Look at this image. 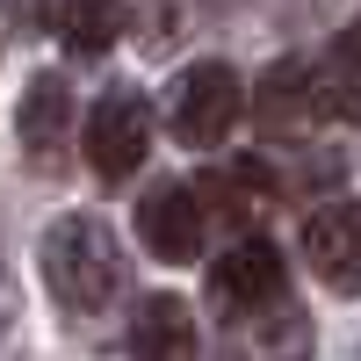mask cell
Listing matches in <instances>:
<instances>
[{"label":"cell","mask_w":361,"mask_h":361,"mask_svg":"<svg viewBox=\"0 0 361 361\" xmlns=\"http://www.w3.org/2000/svg\"><path fill=\"white\" fill-rule=\"evenodd\" d=\"M37 267H44V289L66 304L73 318H94L116 289H123V246H116L109 217H94V209H73V217H58L44 231L37 246Z\"/></svg>","instance_id":"obj_1"},{"label":"cell","mask_w":361,"mask_h":361,"mask_svg":"<svg viewBox=\"0 0 361 361\" xmlns=\"http://www.w3.org/2000/svg\"><path fill=\"white\" fill-rule=\"evenodd\" d=\"M238 116H246V87H238V73L217 66V58H209V66H188L166 87V123H173V137L188 145V152H217Z\"/></svg>","instance_id":"obj_2"},{"label":"cell","mask_w":361,"mask_h":361,"mask_svg":"<svg viewBox=\"0 0 361 361\" xmlns=\"http://www.w3.org/2000/svg\"><path fill=\"white\" fill-rule=\"evenodd\" d=\"M145 152H152V102L137 94V87H116V94L94 102V116H87V166H94V180H130L145 166Z\"/></svg>","instance_id":"obj_3"},{"label":"cell","mask_w":361,"mask_h":361,"mask_svg":"<svg viewBox=\"0 0 361 361\" xmlns=\"http://www.w3.org/2000/svg\"><path fill=\"white\" fill-rule=\"evenodd\" d=\"M202 231H209V209H202V195L188 188V180H166V188H152L137 202V238H145V253H159L166 267L195 260Z\"/></svg>","instance_id":"obj_4"},{"label":"cell","mask_w":361,"mask_h":361,"mask_svg":"<svg viewBox=\"0 0 361 361\" xmlns=\"http://www.w3.org/2000/svg\"><path fill=\"white\" fill-rule=\"evenodd\" d=\"M275 296H289V282H282V253L267 246V238H238V246L209 267V304L224 318L260 311V304H275Z\"/></svg>","instance_id":"obj_5"},{"label":"cell","mask_w":361,"mask_h":361,"mask_svg":"<svg viewBox=\"0 0 361 361\" xmlns=\"http://www.w3.org/2000/svg\"><path fill=\"white\" fill-rule=\"evenodd\" d=\"M304 260L318 267L325 289L361 296V202H325L304 224Z\"/></svg>","instance_id":"obj_6"},{"label":"cell","mask_w":361,"mask_h":361,"mask_svg":"<svg viewBox=\"0 0 361 361\" xmlns=\"http://www.w3.org/2000/svg\"><path fill=\"white\" fill-rule=\"evenodd\" d=\"M231 354H238V361H304V354H311V318H304V304L275 296V304H260V311H238V318H231Z\"/></svg>","instance_id":"obj_7"},{"label":"cell","mask_w":361,"mask_h":361,"mask_svg":"<svg viewBox=\"0 0 361 361\" xmlns=\"http://www.w3.org/2000/svg\"><path fill=\"white\" fill-rule=\"evenodd\" d=\"M253 123L267 137H296L318 123V94H311V66L304 58H275L260 73V94H253Z\"/></svg>","instance_id":"obj_8"},{"label":"cell","mask_w":361,"mask_h":361,"mask_svg":"<svg viewBox=\"0 0 361 361\" xmlns=\"http://www.w3.org/2000/svg\"><path fill=\"white\" fill-rule=\"evenodd\" d=\"M66 130H73V87L51 80V73H37L29 94H22V109H15V137H22L29 166H44V159L66 152Z\"/></svg>","instance_id":"obj_9"},{"label":"cell","mask_w":361,"mask_h":361,"mask_svg":"<svg viewBox=\"0 0 361 361\" xmlns=\"http://www.w3.org/2000/svg\"><path fill=\"white\" fill-rule=\"evenodd\" d=\"M130 361H195V311L180 296H145L130 311Z\"/></svg>","instance_id":"obj_10"},{"label":"cell","mask_w":361,"mask_h":361,"mask_svg":"<svg viewBox=\"0 0 361 361\" xmlns=\"http://www.w3.org/2000/svg\"><path fill=\"white\" fill-rule=\"evenodd\" d=\"M311 94H318V116H347V123H361V22L325 51V66L311 73Z\"/></svg>","instance_id":"obj_11"},{"label":"cell","mask_w":361,"mask_h":361,"mask_svg":"<svg viewBox=\"0 0 361 361\" xmlns=\"http://www.w3.org/2000/svg\"><path fill=\"white\" fill-rule=\"evenodd\" d=\"M195 195H202V202H217V209H209V217L253 224V217H260V202L275 195V173H267L260 159H238L231 173H209V180H195Z\"/></svg>","instance_id":"obj_12"},{"label":"cell","mask_w":361,"mask_h":361,"mask_svg":"<svg viewBox=\"0 0 361 361\" xmlns=\"http://www.w3.org/2000/svg\"><path fill=\"white\" fill-rule=\"evenodd\" d=\"M58 29H66V44L80 58H94V51H109L123 37V0H66V8H58Z\"/></svg>","instance_id":"obj_13"}]
</instances>
